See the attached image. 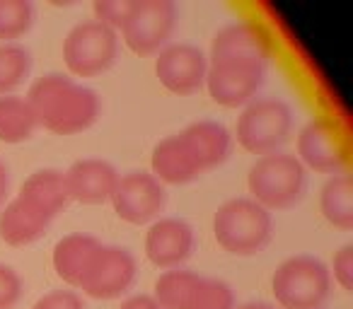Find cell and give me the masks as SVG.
I'll use <instances>...</instances> for the list:
<instances>
[{
  "label": "cell",
  "instance_id": "obj_1",
  "mask_svg": "<svg viewBox=\"0 0 353 309\" xmlns=\"http://www.w3.org/2000/svg\"><path fill=\"white\" fill-rule=\"evenodd\" d=\"M27 102L34 111L37 123L59 136L85 131L99 116L97 92L61 73H49L37 80L30 87Z\"/></svg>",
  "mask_w": 353,
  "mask_h": 309
},
{
  "label": "cell",
  "instance_id": "obj_2",
  "mask_svg": "<svg viewBox=\"0 0 353 309\" xmlns=\"http://www.w3.org/2000/svg\"><path fill=\"white\" fill-rule=\"evenodd\" d=\"M216 242L232 256H254L274 237V217L252 198H230L213 215Z\"/></svg>",
  "mask_w": 353,
  "mask_h": 309
},
{
  "label": "cell",
  "instance_id": "obj_3",
  "mask_svg": "<svg viewBox=\"0 0 353 309\" xmlns=\"http://www.w3.org/2000/svg\"><path fill=\"white\" fill-rule=\"evenodd\" d=\"M252 201L266 211H285L303 201L307 187V169L288 152L261 155L247 174Z\"/></svg>",
  "mask_w": 353,
  "mask_h": 309
},
{
  "label": "cell",
  "instance_id": "obj_4",
  "mask_svg": "<svg viewBox=\"0 0 353 309\" xmlns=\"http://www.w3.org/2000/svg\"><path fill=\"white\" fill-rule=\"evenodd\" d=\"M332 290V273L317 256L285 259L271 278V292L283 309H319Z\"/></svg>",
  "mask_w": 353,
  "mask_h": 309
},
{
  "label": "cell",
  "instance_id": "obj_5",
  "mask_svg": "<svg viewBox=\"0 0 353 309\" xmlns=\"http://www.w3.org/2000/svg\"><path fill=\"white\" fill-rule=\"evenodd\" d=\"M266 61L242 54H211L206 87L216 104L225 109L247 107L264 85Z\"/></svg>",
  "mask_w": 353,
  "mask_h": 309
},
{
  "label": "cell",
  "instance_id": "obj_6",
  "mask_svg": "<svg viewBox=\"0 0 353 309\" xmlns=\"http://www.w3.org/2000/svg\"><path fill=\"white\" fill-rule=\"evenodd\" d=\"M293 111L283 99L259 97L252 99L237 116L235 136L237 142L252 155L276 152L290 136Z\"/></svg>",
  "mask_w": 353,
  "mask_h": 309
},
{
  "label": "cell",
  "instance_id": "obj_7",
  "mask_svg": "<svg viewBox=\"0 0 353 309\" xmlns=\"http://www.w3.org/2000/svg\"><path fill=\"white\" fill-rule=\"evenodd\" d=\"M119 56V34L97 20L78 22L63 41V61L78 78H94L114 65Z\"/></svg>",
  "mask_w": 353,
  "mask_h": 309
},
{
  "label": "cell",
  "instance_id": "obj_8",
  "mask_svg": "<svg viewBox=\"0 0 353 309\" xmlns=\"http://www.w3.org/2000/svg\"><path fill=\"white\" fill-rule=\"evenodd\" d=\"M136 280V259L123 246L99 244L78 288L92 299H117Z\"/></svg>",
  "mask_w": 353,
  "mask_h": 309
},
{
  "label": "cell",
  "instance_id": "obj_9",
  "mask_svg": "<svg viewBox=\"0 0 353 309\" xmlns=\"http://www.w3.org/2000/svg\"><path fill=\"white\" fill-rule=\"evenodd\" d=\"M114 213L128 225H148L160 220L165 211L167 191L150 172H128L119 177V184L112 193Z\"/></svg>",
  "mask_w": 353,
  "mask_h": 309
},
{
  "label": "cell",
  "instance_id": "obj_10",
  "mask_svg": "<svg viewBox=\"0 0 353 309\" xmlns=\"http://www.w3.org/2000/svg\"><path fill=\"white\" fill-rule=\"evenodd\" d=\"M176 22V6L172 0H148L133 8L121 34L126 46L138 56L157 54L167 44Z\"/></svg>",
  "mask_w": 353,
  "mask_h": 309
},
{
  "label": "cell",
  "instance_id": "obj_11",
  "mask_svg": "<svg viewBox=\"0 0 353 309\" xmlns=\"http://www.w3.org/2000/svg\"><path fill=\"white\" fill-rule=\"evenodd\" d=\"M206 54L194 44H172L155 58V75L160 78V85L179 97L199 92L206 83Z\"/></svg>",
  "mask_w": 353,
  "mask_h": 309
},
{
  "label": "cell",
  "instance_id": "obj_12",
  "mask_svg": "<svg viewBox=\"0 0 353 309\" xmlns=\"http://www.w3.org/2000/svg\"><path fill=\"white\" fill-rule=\"evenodd\" d=\"M298 160L305 169L319 174H339L346 167V150L339 128L329 118H312L298 133Z\"/></svg>",
  "mask_w": 353,
  "mask_h": 309
},
{
  "label": "cell",
  "instance_id": "obj_13",
  "mask_svg": "<svg viewBox=\"0 0 353 309\" xmlns=\"http://www.w3.org/2000/svg\"><path fill=\"white\" fill-rule=\"evenodd\" d=\"M194 251V230L179 217L150 222L145 235V256L157 268H179Z\"/></svg>",
  "mask_w": 353,
  "mask_h": 309
},
{
  "label": "cell",
  "instance_id": "obj_14",
  "mask_svg": "<svg viewBox=\"0 0 353 309\" xmlns=\"http://www.w3.org/2000/svg\"><path fill=\"white\" fill-rule=\"evenodd\" d=\"M63 174L70 201L85 203V206H99V203L109 201L119 184L117 167L107 160H78Z\"/></svg>",
  "mask_w": 353,
  "mask_h": 309
},
{
  "label": "cell",
  "instance_id": "obj_15",
  "mask_svg": "<svg viewBox=\"0 0 353 309\" xmlns=\"http://www.w3.org/2000/svg\"><path fill=\"white\" fill-rule=\"evenodd\" d=\"M152 177L165 187H182V184H192L201 177V169H199L196 160L192 158L189 147L184 145V140L176 136H167L152 147V158H150Z\"/></svg>",
  "mask_w": 353,
  "mask_h": 309
},
{
  "label": "cell",
  "instance_id": "obj_16",
  "mask_svg": "<svg viewBox=\"0 0 353 309\" xmlns=\"http://www.w3.org/2000/svg\"><path fill=\"white\" fill-rule=\"evenodd\" d=\"M179 138L196 160L201 174L225 162L232 147L230 131L218 121H194L179 133Z\"/></svg>",
  "mask_w": 353,
  "mask_h": 309
},
{
  "label": "cell",
  "instance_id": "obj_17",
  "mask_svg": "<svg viewBox=\"0 0 353 309\" xmlns=\"http://www.w3.org/2000/svg\"><path fill=\"white\" fill-rule=\"evenodd\" d=\"M51 217L37 211L20 196L12 198L3 211H0V239L10 246H27L34 244L49 230Z\"/></svg>",
  "mask_w": 353,
  "mask_h": 309
},
{
  "label": "cell",
  "instance_id": "obj_18",
  "mask_svg": "<svg viewBox=\"0 0 353 309\" xmlns=\"http://www.w3.org/2000/svg\"><path fill=\"white\" fill-rule=\"evenodd\" d=\"M17 196L49 215L54 220L61 211L70 203L68 184H65V174L59 169H39L34 172L25 184H22Z\"/></svg>",
  "mask_w": 353,
  "mask_h": 309
},
{
  "label": "cell",
  "instance_id": "obj_19",
  "mask_svg": "<svg viewBox=\"0 0 353 309\" xmlns=\"http://www.w3.org/2000/svg\"><path fill=\"white\" fill-rule=\"evenodd\" d=\"M102 242L92 235H83L75 232L63 239L56 242L54 246V270L63 283H68L70 288H78L80 278L88 270L90 259L94 256V251L99 249Z\"/></svg>",
  "mask_w": 353,
  "mask_h": 309
},
{
  "label": "cell",
  "instance_id": "obj_20",
  "mask_svg": "<svg viewBox=\"0 0 353 309\" xmlns=\"http://www.w3.org/2000/svg\"><path fill=\"white\" fill-rule=\"evenodd\" d=\"M211 54H242V56H256V58L269 61L271 39L259 25L235 22V25L223 27V30L213 36Z\"/></svg>",
  "mask_w": 353,
  "mask_h": 309
},
{
  "label": "cell",
  "instance_id": "obj_21",
  "mask_svg": "<svg viewBox=\"0 0 353 309\" xmlns=\"http://www.w3.org/2000/svg\"><path fill=\"white\" fill-rule=\"evenodd\" d=\"M319 208L329 225L353 230V184L346 172H339L324 182L319 191Z\"/></svg>",
  "mask_w": 353,
  "mask_h": 309
},
{
  "label": "cell",
  "instance_id": "obj_22",
  "mask_svg": "<svg viewBox=\"0 0 353 309\" xmlns=\"http://www.w3.org/2000/svg\"><path fill=\"white\" fill-rule=\"evenodd\" d=\"M37 116L32 111L30 102L22 97H0V140L17 145L34 136L37 131Z\"/></svg>",
  "mask_w": 353,
  "mask_h": 309
},
{
  "label": "cell",
  "instance_id": "obj_23",
  "mask_svg": "<svg viewBox=\"0 0 353 309\" xmlns=\"http://www.w3.org/2000/svg\"><path fill=\"white\" fill-rule=\"evenodd\" d=\"M199 283H201V275L194 273V270H182V268L165 270L155 280L152 299L160 304V309H184Z\"/></svg>",
  "mask_w": 353,
  "mask_h": 309
},
{
  "label": "cell",
  "instance_id": "obj_24",
  "mask_svg": "<svg viewBox=\"0 0 353 309\" xmlns=\"http://www.w3.org/2000/svg\"><path fill=\"white\" fill-rule=\"evenodd\" d=\"M32 70V56L22 44H0V97L25 85Z\"/></svg>",
  "mask_w": 353,
  "mask_h": 309
},
{
  "label": "cell",
  "instance_id": "obj_25",
  "mask_svg": "<svg viewBox=\"0 0 353 309\" xmlns=\"http://www.w3.org/2000/svg\"><path fill=\"white\" fill-rule=\"evenodd\" d=\"M34 25V6L30 0H0V41L15 44Z\"/></svg>",
  "mask_w": 353,
  "mask_h": 309
},
{
  "label": "cell",
  "instance_id": "obj_26",
  "mask_svg": "<svg viewBox=\"0 0 353 309\" xmlns=\"http://www.w3.org/2000/svg\"><path fill=\"white\" fill-rule=\"evenodd\" d=\"M184 309H235V292L225 280L201 278Z\"/></svg>",
  "mask_w": 353,
  "mask_h": 309
},
{
  "label": "cell",
  "instance_id": "obj_27",
  "mask_svg": "<svg viewBox=\"0 0 353 309\" xmlns=\"http://www.w3.org/2000/svg\"><path fill=\"white\" fill-rule=\"evenodd\" d=\"M133 8H136V0H94L92 10H94V20L112 27L117 32L123 30Z\"/></svg>",
  "mask_w": 353,
  "mask_h": 309
},
{
  "label": "cell",
  "instance_id": "obj_28",
  "mask_svg": "<svg viewBox=\"0 0 353 309\" xmlns=\"http://www.w3.org/2000/svg\"><path fill=\"white\" fill-rule=\"evenodd\" d=\"M22 297V278L12 266L0 264V309H12Z\"/></svg>",
  "mask_w": 353,
  "mask_h": 309
},
{
  "label": "cell",
  "instance_id": "obj_29",
  "mask_svg": "<svg viewBox=\"0 0 353 309\" xmlns=\"http://www.w3.org/2000/svg\"><path fill=\"white\" fill-rule=\"evenodd\" d=\"M332 270H334V280H336L346 292H351L353 290V244H343L341 249L334 254Z\"/></svg>",
  "mask_w": 353,
  "mask_h": 309
},
{
  "label": "cell",
  "instance_id": "obj_30",
  "mask_svg": "<svg viewBox=\"0 0 353 309\" xmlns=\"http://www.w3.org/2000/svg\"><path fill=\"white\" fill-rule=\"evenodd\" d=\"M32 309H85L83 297L73 290H54L39 297Z\"/></svg>",
  "mask_w": 353,
  "mask_h": 309
},
{
  "label": "cell",
  "instance_id": "obj_31",
  "mask_svg": "<svg viewBox=\"0 0 353 309\" xmlns=\"http://www.w3.org/2000/svg\"><path fill=\"white\" fill-rule=\"evenodd\" d=\"M119 309H160V304L152 299V295H133Z\"/></svg>",
  "mask_w": 353,
  "mask_h": 309
},
{
  "label": "cell",
  "instance_id": "obj_32",
  "mask_svg": "<svg viewBox=\"0 0 353 309\" xmlns=\"http://www.w3.org/2000/svg\"><path fill=\"white\" fill-rule=\"evenodd\" d=\"M8 193H10V174H8V167L0 162V208L6 203Z\"/></svg>",
  "mask_w": 353,
  "mask_h": 309
},
{
  "label": "cell",
  "instance_id": "obj_33",
  "mask_svg": "<svg viewBox=\"0 0 353 309\" xmlns=\"http://www.w3.org/2000/svg\"><path fill=\"white\" fill-rule=\"evenodd\" d=\"M237 309H276L274 304H266V302H247V304H242V307H237Z\"/></svg>",
  "mask_w": 353,
  "mask_h": 309
}]
</instances>
